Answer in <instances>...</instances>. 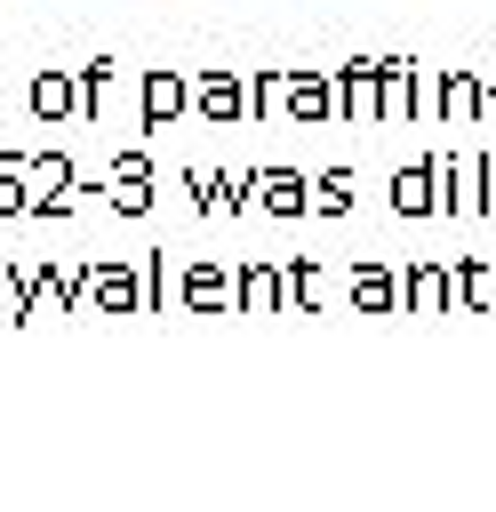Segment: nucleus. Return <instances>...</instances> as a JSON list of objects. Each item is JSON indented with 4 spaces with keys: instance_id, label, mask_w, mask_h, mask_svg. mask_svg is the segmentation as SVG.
<instances>
[]
</instances>
